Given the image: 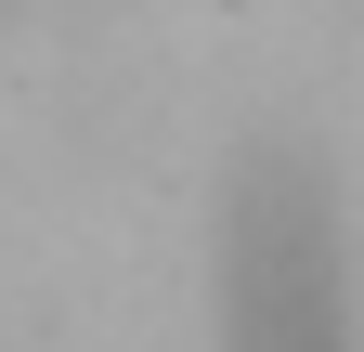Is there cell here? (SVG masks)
Masks as SVG:
<instances>
[{
	"instance_id": "1",
	"label": "cell",
	"mask_w": 364,
	"mask_h": 352,
	"mask_svg": "<svg viewBox=\"0 0 364 352\" xmlns=\"http://www.w3.org/2000/svg\"><path fill=\"white\" fill-rule=\"evenodd\" d=\"M235 300H247V352H338V274L312 261V209L287 196V235H247L235 261Z\"/></svg>"
}]
</instances>
